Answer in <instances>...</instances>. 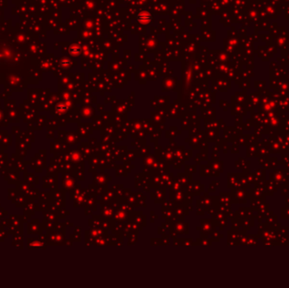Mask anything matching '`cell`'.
Instances as JSON below:
<instances>
[{
    "instance_id": "1",
    "label": "cell",
    "mask_w": 289,
    "mask_h": 288,
    "mask_svg": "<svg viewBox=\"0 0 289 288\" xmlns=\"http://www.w3.org/2000/svg\"><path fill=\"white\" fill-rule=\"evenodd\" d=\"M150 18H151V17H150V15H145V16H144V17L143 16V18L140 17V18H139V20H140L141 22H148V21L150 20Z\"/></svg>"
}]
</instances>
